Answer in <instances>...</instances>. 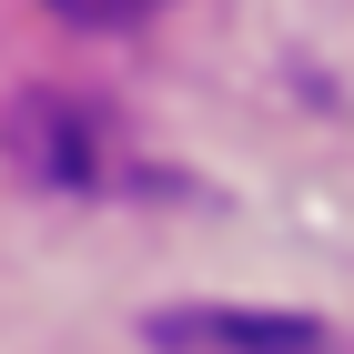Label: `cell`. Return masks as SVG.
Listing matches in <instances>:
<instances>
[{
  "label": "cell",
  "mask_w": 354,
  "mask_h": 354,
  "mask_svg": "<svg viewBox=\"0 0 354 354\" xmlns=\"http://www.w3.org/2000/svg\"><path fill=\"white\" fill-rule=\"evenodd\" d=\"M71 30H132V21H152L162 0H51Z\"/></svg>",
  "instance_id": "obj_1"
}]
</instances>
